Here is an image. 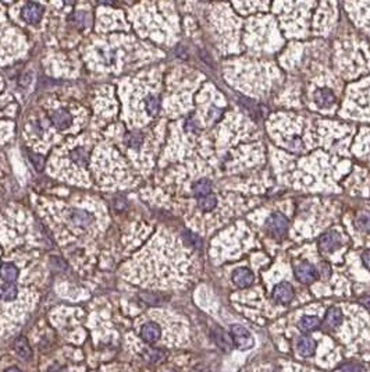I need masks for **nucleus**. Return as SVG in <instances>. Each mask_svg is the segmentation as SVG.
<instances>
[{"label": "nucleus", "mask_w": 370, "mask_h": 372, "mask_svg": "<svg viewBox=\"0 0 370 372\" xmlns=\"http://www.w3.org/2000/svg\"><path fill=\"white\" fill-rule=\"evenodd\" d=\"M230 332H231V336L234 339V343L238 349L249 350L255 346V339L247 328L241 325H231Z\"/></svg>", "instance_id": "nucleus-1"}, {"label": "nucleus", "mask_w": 370, "mask_h": 372, "mask_svg": "<svg viewBox=\"0 0 370 372\" xmlns=\"http://www.w3.org/2000/svg\"><path fill=\"white\" fill-rule=\"evenodd\" d=\"M266 226H267V230L271 236L276 237V238H281L288 231V219L284 216L283 213L276 212L267 219Z\"/></svg>", "instance_id": "nucleus-2"}, {"label": "nucleus", "mask_w": 370, "mask_h": 372, "mask_svg": "<svg viewBox=\"0 0 370 372\" xmlns=\"http://www.w3.org/2000/svg\"><path fill=\"white\" fill-rule=\"evenodd\" d=\"M295 278L301 282V283L310 284L313 283L317 278H319V272L317 269L309 262H301L295 266Z\"/></svg>", "instance_id": "nucleus-3"}, {"label": "nucleus", "mask_w": 370, "mask_h": 372, "mask_svg": "<svg viewBox=\"0 0 370 372\" xmlns=\"http://www.w3.org/2000/svg\"><path fill=\"white\" fill-rule=\"evenodd\" d=\"M271 296H273V300L278 304H289L292 301L294 296H295V293H294L292 284L288 283V282H281L273 289Z\"/></svg>", "instance_id": "nucleus-4"}, {"label": "nucleus", "mask_w": 370, "mask_h": 372, "mask_svg": "<svg viewBox=\"0 0 370 372\" xmlns=\"http://www.w3.org/2000/svg\"><path fill=\"white\" fill-rule=\"evenodd\" d=\"M341 245V236L337 231H329L319 240V250L322 252H333Z\"/></svg>", "instance_id": "nucleus-5"}, {"label": "nucleus", "mask_w": 370, "mask_h": 372, "mask_svg": "<svg viewBox=\"0 0 370 372\" xmlns=\"http://www.w3.org/2000/svg\"><path fill=\"white\" fill-rule=\"evenodd\" d=\"M50 122L53 123L54 127L60 130H66L71 126L73 123V116L70 112L64 110V109H59L50 113Z\"/></svg>", "instance_id": "nucleus-6"}, {"label": "nucleus", "mask_w": 370, "mask_h": 372, "mask_svg": "<svg viewBox=\"0 0 370 372\" xmlns=\"http://www.w3.org/2000/svg\"><path fill=\"white\" fill-rule=\"evenodd\" d=\"M42 13H43V8H42L39 4L36 3H27L25 6L22 7L21 10V15L22 18L29 22V24H35L38 21L41 20Z\"/></svg>", "instance_id": "nucleus-7"}, {"label": "nucleus", "mask_w": 370, "mask_h": 372, "mask_svg": "<svg viewBox=\"0 0 370 372\" xmlns=\"http://www.w3.org/2000/svg\"><path fill=\"white\" fill-rule=\"evenodd\" d=\"M162 336V329L160 326L155 324V322H148L142 326L141 329V338L143 339V342L146 343H156Z\"/></svg>", "instance_id": "nucleus-8"}, {"label": "nucleus", "mask_w": 370, "mask_h": 372, "mask_svg": "<svg viewBox=\"0 0 370 372\" xmlns=\"http://www.w3.org/2000/svg\"><path fill=\"white\" fill-rule=\"evenodd\" d=\"M253 273L247 269V268H238L233 272V282L240 287V289H247L253 283Z\"/></svg>", "instance_id": "nucleus-9"}, {"label": "nucleus", "mask_w": 370, "mask_h": 372, "mask_svg": "<svg viewBox=\"0 0 370 372\" xmlns=\"http://www.w3.org/2000/svg\"><path fill=\"white\" fill-rule=\"evenodd\" d=\"M315 349H316V342L310 336H302L296 342V350L299 353V356H302V357L313 356Z\"/></svg>", "instance_id": "nucleus-10"}, {"label": "nucleus", "mask_w": 370, "mask_h": 372, "mask_svg": "<svg viewBox=\"0 0 370 372\" xmlns=\"http://www.w3.org/2000/svg\"><path fill=\"white\" fill-rule=\"evenodd\" d=\"M343 322V312L340 308L337 307H331L327 310L326 312V317H324V326H327L329 329H334L337 326L341 325Z\"/></svg>", "instance_id": "nucleus-11"}, {"label": "nucleus", "mask_w": 370, "mask_h": 372, "mask_svg": "<svg viewBox=\"0 0 370 372\" xmlns=\"http://www.w3.org/2000/svg\"><path fill=\"white\" fill-rule=\"evenodd\" d=\"M315 102L320 108H329L336 102V96L327 88L317 89L315 92Z\"/></svg>", "instance_id": "nucleus-12"}, {"label": "nucleus", "mask_w": 370, "mask_h": 372, "mask_svg": "<svg viewBox=\"0 0 370 372\" xmlns=\"http://www.w3.org/2000/svg\"><path fill=\"white\" fill-rule=\"evenodd\" d=\"M71 220H73L75 224H78V226L87 227V226H89V224L94 222L95 217L91 212L78 209V210H74V212L71 213Z\"/></svg>", "instance_id": "nucleus-13"}, {"label": "nucleus", "mask_w": 370, "mask_h": 372, "mask_svg": "<svg viewBox=\"0 0 370 372\" xmlns=\"http://www.w3.org/2000/svg\"><path fill=\"white\" fill-rule=\"evenodd\" d=\"M14 350L18 354V357L24 360H29L31 356H32V352H31V347L28 345L27 339L25 338H18L14 343Z\"/></svg>", "instance_id": "nucleus-14"}, {"label": "nucleus", "mask_w": 370, "mask_h": 372, "mask_svg": "<svg viewBox=\"0 0 370 372\" xmlns=\"http://www.w3.org/2000/svg\"><path fill=\"white\" fill-rule=\"evenodd\" d=\"M192 191H194V195L196 198H203V196L210 195V192H212V183L209 182L208 179H202V180L196 182L192 186Z\"/></svg>", "instance_id": "nucleus-15"}, {"label": "nucleus", "mask_w": 370, "mask_h": 372, "mask_svg": "<svg viewBox=\"0 0 370 372\" xmlns=\"http://www.w3.org/2000/svg\"><path fill=\"white\" fill-rule=\"evenodd\" d=\"M298 326H299V329L302 332H313L320 326V319L317 318V317L306 315V317L301 318Z\"/></svg>", "instance_id": "nucleus-16"}, {"label": "nucleus", "mask_w": 370, "mask_h": 372, "mask_svg": "<svg viewBox=\"0 0 370 372\" xmlns=\"http://www.w3.org/2000/svg\"><path fill=\"white\" fill-rule=\"evenodd\" d=\"M18 276V271L13 264H3L0 266V278L6 280L7 283H13Z\"/></svg>", "instance_id": "nucleus-17"}, {"label": "nucleus", "mask_w": 370, "mask_h": 372, "mask_svg": "<svg viewBox=\"0 0 370 372\" xmlns=\"http://www.w3.org/2000/svg\"><path fill=\"white\" fill-rule=\"evenodd\" d=\"M18 296V290L13 283H6L0 286V298L4 301H13Z\"/></svg>", "instance_id": "nucleus-18"}, {"label": "nucleus", "mask_w": 370, "mask_h": 372, "mask_svg": "<svg viewBox=\"0 0 370 372\" xmlns=\"http://www.w3.org/2000/svg\"><path fill=\"white\" fill-rule=\"evenodd\" d=\"M357 226L359 230L365 233H370V212L362 210L357 215Z\"/></svg>", "instance_id": "nucleus-19"}, {"label": "nucleus", "mask_w": 370, "mask_h": 372, "mask_svg": "<svg viewBox=\"0 0 370 372\" xmlns=\"http://www.w3.org/2000/svg\"><path fill=\"white\" fill-rule=\"evenodd\" d=\"M198 205H199V208L203 212H210V210H213L216 208V205H217V198L215 195H206L203 196V198H199V201H198Z\"/></svg>", "instance_id": "nucleus-20"}, {"label": "nucleus", "mask_w": 370, "mask_h": 372, "mask_svg": "<svg viewBox=\"0 0 370 372\" xmlns=\"http://www.w3.org/2000/svg\"><path fill=\"white\" fill-rule=\"evenodd\" d=\"M145 108L149 112V115H156L159 112V108H160V101L156 95H148L146 99H145Z\"/></svg>", "instance_id": "nucleus-21"}, {"label": "nucleus", "mask_w": 370, "mask_h": 372, "mask_svg": "<svg viewBox=\"0 0 370 372\" xmlns=\"http://www.w3.org/2000/svg\"><path fill=\"white\" fill-rule=\"evenodd\" d=\"M217 333H215V340L217 342V345L222 347L223 350H230L231 349V343L229 342V339L226 338V335H224V332L222 329H216Z\"/></svg>", "instance_id": "nucleus-22"}, {"label": "nucleus", "mask_w": 370, "mask_h": 372, "mask_svg": "<svg viewBox=\"0 0 370 372\" xmlns=\"http://www.w3.org/2000/svg\"><path fill=\"white\" fill-rule=\"evenodd\" d=\"M71 158H73V161H74L77 165H81V166H85V163H87V154H85V151L81 148L75 149L73 151V154H71Z\"/></svg>", "instance_id": "nucleus-23"}, {"label": "nucleus", "mask_w": 370, "mask_h": 372, "mask_svg": "<svg viewBox=\"0 0 370 372\" xmlns=\"http://www.w3.org/2000/svg\"><path fill=\"white\" fill-rule=\"evenodd\" d=\"M125 142H127V145L128 147H134V148H138L139 145H141V142H142V137L139 136V134H128L127 138H125Z\"/></svg>", "instance_id": "nucleus-24"}, {"label": "nucleus", "mask_w": 370, "mask_h": 372, "mask_svg": "<svg viewBox=\"0 0 370 372\" xmlns=\"http://www.w3.org/2000/svg\"><path fill=\"white\" fill-rule=\"evenodd\" d=\"M336 372H362V367L358 364H345L340 367Z\"/></svg>", "instance_id": "nucleus-25"}, {"label": "nucleus", "mask_w": 370, "mask_h": 372, "mask_svg": "<svg viewBox=\"0 0 370 372\" xmlns=\"http://www.w3.org/2000/svg\"><path fill=\"white\" fill-rule=\"evenodd\" d=\"M145 356H146V359L149 361H152V363H156V361H159V360L163 357V353L159 352V350H148V352L145 353Z\"/></svg>", "instance_id": "nucleus-26"}, {"label": "nucleus", "mask_w": 370, "mask_h": 372, "mask_svg": "<svg viewBox=\"0 0 370 372\" xmlns=\"http://www.w3.org/2000/svg\"><path fill=\"white\" fill-rule=\"evenodd\" d=\"M31 162L34 163V166L36 168V170H42L43 169V165H45V161L41 155L38 154H32L31 155Z\"/></svg>", "instance_id": "nucleus-27"}, {"label": "nucleus", "mask_w": 370, "mask_h": 372, "mask_svg": "<svg viewBox=\"0 0 370 372\" xmlns=\"http://www.w3.org/2000/svg\"><path fill=\"white\" fill-rule=\"evenodd\" d=\"M185 237L188 238L189 243L194 244V245H195L196 248H199V247H201V244H202V241H201V238H199V237H198V236H195V234H192V233H185Z\"/></svg>", "instance_id": "nucleus-28"}, {"label": "nucleus", "mask_w": 370, "mask_h": 372, "mask_svg": "<svg viewBox=\"0 0 370 372\" xmlns=\"http://www.w3.org/2000/svg\"><path fill=\"white\" fill-rule=\"evenodd\" d=\"M362 262H364L365 266L370 271V250L365 251L364 252V255H362Z\"/></svg>", "instance_id": "nucleus-29"}, {"label": "nucleus", "mask_w": 370, "mask_h": 372, "mask_svg": "<svg viewBox=\"0 0 370 372\" xmlns=\"http://www.w3.org/2000/svg\"><path fill=\"white\" fill-rule=\"evenodd\" d=\"M361 303H362L368 310H370V294H366V296H364V297L361 298Z\"/></svg>", "instance_id": "nucleus-30"}, {"label": "nucleus", "mask_w": 370, "mask_h": 372, "mask_svg": "<svg viewBox=\"0 0 370 372\" xmlns=\"http://www.w3.org/2000/svg\"><path fill=\"white\" fill-rule=\"evenodd\" d=\"M322 275L324 278H330V266L329 264L322 265Z\"/></svg>", "instance_id": "nucleus-31"}, {"label": "nucleus", "mask_w": 370, "mask_h": 372, "mask_svg": "<svg viewBox=\"0 0 370 372\" xmlns=\"http://www.w3.org/2000/svg\"><path fill=\"white\" fill-rule=\"evenodd\" d=\"M47 372H66V371H64V368H61V367L53 366V367H50V368H49V371H47Z\"/></svg>", "instance_id": "nucleus-32"}, {"label": "nucleus", "mask_w": 370, "mask_h": 372, "mask_svg": "<svg viewBox=\"0 0 370 372\" xmlns=\"http://www.w3.org/2000/svg\"><path fill=\"white\" fill-rule=\"evenodd\" d=\"M4 372H21L18 368H15V367H11V368H8V370H6Z\"/></svg>", "instance_id": "nucleus-33"}, {"label": "nucleus", "mask_w": 370, "mask_h": 372, "mask_svg": "<svg viewBox=\"0 0 370 372\" xmlns=\"http://www.w3.org/2000/svg\"><path fill=\"white\" fill-rule=\"evenodd\" d=\"M89 372H98V371H89Z\"/></svg>", "instance_id": "nucleus-34"}]
</instances>
